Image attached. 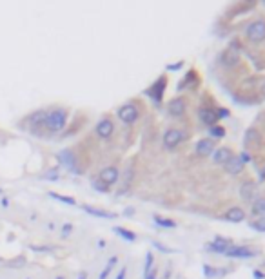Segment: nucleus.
I'll return each instance as SVG.
<instances>
[{"mask_svg":"<svg viewBox=\"0 0 265 279\" xmlns=\"http://www.w3.org/2000/svg\"><path fill=\"white\" fill-rule=\"evenodd\" d=\"M42 179H48V181H59L60 179V168L53 167V168H49V170H46V172L42 174Z\"/></svg>","mask_w":265,"mask_h":279,"instance_id":"obj_27","label":"nucleus"},{"mask_svg":"<svg viewBox=\"0 0 265 279\" xmlns=\"http://www.w3.org/2000/svg\"><path fill=\"white\" fill-rule=\"evenodd\" d=\"M225 167V170H227L229 174H233V176H236V174H240L242 170H244L245 164L242 162V160L238 158V156H233V158L229 160L227 164L223 165Z\"/></svg>","mask_w":265,"mask_h":279,"instance_id":"obj_20","label":"nucleus"},{"mask_svg":"<svg viewBox=\"0 0 265 279\" xmlns=\"http://www.w3.org/2000/svg\"><path fill=\"white\" fill-rule=\"evenodd\" d=\"M255 192H256L255 181H244L242 187H240V196H242V200H245V201L253 200V198H255Z\"/></svg>","mask_w":265,"mask_h":279,"instance_id":"obj_21","label":"nucleus"},{"mask_svg":"<svg viewBox=\"0 0 265 279\" xmlns=\"http://www.w3.org/2000/svg\"><path fill=\"white\" fill-rule=\"evenodd\" d=\"M253 276H255V279H265V274L264 272H260V270H255Z\"/></svg>","mask_w":265,"mask_h":279,"instance_id":"obj_40","label":"nucleus"},{"mask_svg":"<svg viewBox=\"0 0 265 279\" xmlns=\"http://www.w3.org/2000/svg\"><path fill=\"white\" fill-rule=\"evenodd\" d=\"M117 118L126 125H132L140 118V109L136 107V104L128 102V104H124L117 109Z\"/></svg>","mask_w":265,"mask_h":279,"instance_id":"obj_6","label":"nucleus"},{"mask_svg":"<svg viewBox=\"0 0 265 279\" xmlns=\"http://www.w3.org/2000/svg\"><path fill=\"white\" fill-rule=\"evenodd\" d=\"M165 87H167V76H165V74H162L160 78L154 80L153 84H151L147 89H145V96H149V98L153 100L154 106H160V104H162V100H164Z\"/></svg>","mask_w":265,"mask_h":279,"instance_id":"obj_5","label":"nucleus"},{"mask_svg":"<svg viewBox=\"0 0 265 279\" xmlns=\"http://www.w3.org/2000/svg\"><path fill=\"white\" fill-rule=\"evenodd\" d=\"M95 134L100 140H109L115 134V121L109 118V116H104L98 120V123L95 125Z\"/></svg>","mask_w":265,"mask_h":279,"instance_id":"obj_9","label":"nucleus"},{"mask_svg":"<svg viewBox=\"0 0 265 279\" xmlns=\"http://www.w3.org/2000/svg\"><path fill=\"white\" fill-rule=\"evenodd\" d=\"M238 158H240V160H242V162H244V164H247V162H251V154H249V153H247V151H244V153L240 154Z\"/></svg>","mask_w":265,"mask_h":279,"instance_id":"obj_37","label":"nucleus"},{"mask_svg":"<svg viewBox=\"0 0 265 279\" xmlns=\"http://www.w3.org/2000/svg\"><path fill=\"white\" fill-rule=\"evenodd\" d=\"M244 145H245V151H253V149H260L262 147V134L258 129L255 127H251L245 131V136H244Z\"/></svg>","mask_w":265,"mask_h":279,"instance_id":"obj_11","label":"nucleus"},{"mask_svg":"<svg viewBox=\"0 0 265 279\" xmlns=\"http://www.w3.org/2000/svg\"><path fill=\"white\" fill-rule=\"evenodd\" d=\"M216 114H218V120H223V118H229V116H231V111L225 109V107H218Z\"/></svg>","mask_w":265,"mask_h":279,"instance_id":"obj_34","label":"nucleus"},{"mask_svg":"<svg viewBox=\"0 0 265 279\" xmlns=\"http://www.w3.org/2000/svg\"><path fill=\"white\" fill-rule=\"evenodd\" d=\"M113 232H115V234H118L120 237H124V239H128V241H136V234H134L132 230L124 228V226H115V228H113Z\"/></svg>","mask_w":265,"mask_h":279,"instance_id":"obj_22","label":"nucleus"},{"mask_svg":"<svg viewBox=\"0 0 265 279\" xmlns=\"http://www.w3.org/2000/svg\"><path fill=\"white\" fill-rule=\"evenodd\" d=\"M156 274H158V272H156V269H154V270H151V272H147L143 279H156Z\"/></svg>","mask_w":265,"mask_h":279,"instance_id":"obj_39","label":"nucleus"},{"mask_svg":"<svg viewBox=\"0 0 265 279\" xmlns=\"http://www.w3.org/2000/svg\"><path fill=\"white\" fill-rule=\"evenodd\" d=\"M260 181H265V168L260 172Z\"/></svg>","mask_w":265,"mask_h":279,"instance_id":"obj_45","label":"nucleus"},{"mask_svg":"<svg viewBox=\"0 0 265 279\" xmlns=\"http://www.w3.org/2000/svg\"><path fill=\"white\" fill-rule=\"evenodd\" d=\"M73 230H74L73 223H62V225H60V236L62 237H69L73 234Z\"/></svg>","mask_w":265,"mask_h":279,"instance_id":"obj_31","label":"nucleus"},{"mask_svg":"<svg viewBox=\"0 0 265 279\" xmlns=\"http://www.w3.org/2000/svg\"><path fill=\"white\" fill-rule=\"evenodd\" d=\"M91 185H93V189H95L96 192H104V194H106V192H109V187H107L106 183H102V181H100L98 178H93Z\"/></svg>","mask_w":265,"mask_h":279,"instance_id":"obj_30","label":"nucleus"},{"mask_svg":"<svg viewBox=\"0 0 265 279\" xmlns=\"http://www.w3.org/2000/svg\"><path fill=\"white\" fill-rule=\"evenodd\" d=\"M195 153H197L200 158L211 156V154L214 153V140H211V138H201V140H198L197 145H195Z\"/></svg>","mask_w":265,"mask_h":279,"instance_id":"obj_13","label":"nucleus"},{"mask_svg":"<svg viewBox=\"0 0 265 279\" xmlns=\"http://www.w3.org/2000/svg\"><path fill=\"white\" fill-rule=\"evenodd\" d=\"M69 121V109L67 107H51V109H46V121H44V127H46V132L49 134H57V132H62L67 127Z\"/></svg>","mask_w":265,"mask_h":279,"instance_id":"obj_1","label":"nucleus"},{"mask_svg":"<svg viewBox=\"0 0 265 279\" xmlns=\"http://www.w3.org/2000/svg\"><path fill=\"white\" fill-rule=\"evenodd\" d=\"M240 51H242V46L236 40H233L227 48L223 49L222 55H220V63H222L223 67H236L240 63V58H242Z\"/></svg>","mask_w":265,"mask_h":279,"instance_id":"obj_3","label":"nucleus"},{"mask_svg":"<svg viewBox=\"0 0 265 279\" xmlns=\"http://www.w3.org/2000/svg\"><path fill=\"white\" fill-rule=\"evenodd\" d=\"M209 134H211V140H216V138L225 136V129L222 125H212L209 127Z\"/></svg>","mask_w":265,"mask_h":279,"instance_id":"obj_29","label":"nucleus"},{"mask_svg":"<svg viewBox=\"0 0 265 279\" xmlns=\"http://www.w3.org/2000/svg\"><path fill=\"white\" fill-rule=\"evenodd\" d=\"M184 140H186V134H184V131H180V129H167V131L164 132V136H162V143H164V147L167 149V151L176 149Z\"/></svg>","mask_w":265,"mask_h":279,"instance_id":"obj_8","label":"nucleus"},{"mask_svg":"<svg viewBox=\"0 0 265 279\" xmlns=\"http://www.w3.org/2000/svg\"><path fill=\"white\" fill-rule=\"evenodd\" d=\"M106 245L107 243L104 241V239H98V248H106Z\"/></svg>","mask_w":265,"mask_h":279,"instance_id":"obj_43","label":"nucleus"},{"mask_svg":"<svg viewBox=\"0 0 265 279\" xmlns=\"http://www.w3.org/2000/svg\"><path fill=\"white\" fill-rule=\"evenodd\" d=\"M126 274H128V269H126V267H122V270L118 272V276L115 279H126Z\"/></svg>","mask_w":265,"mask_h":279,"instance_id":"obj_38","label":"nucleus"},{"mask_svg":"<svg viewBox=\"0 0 265 279\" xmlns=\"http://www.w3.org/2000/svg\"><path fill=\"white\" fill-rule=\"evenodd\" d=\"M203 272H205V276L207 278H216V270L214 269H211V267H203Z\"/></svg>","mask_w":265,"mask_h":279,"instance_id":"obj_35","label":"nucleus"},{"mask_svg":"<svg viewBox=\"0 0 265 279\" xmlns=\"http://www.w3.org/2000/svg\"><path fill=\"white\" fill-rule=\"evenodd\" d=\"M96 178L100 179L102 183H106L109 189H111L113 185H117L118 181H120V170H118L117 165H107V167H104L98 172V176Z\"/></svg>","mask_w":265,"mask_h":279,"instance_id":"obj_10","label":"nucleus"},{"mask_svg":"<svg viewBox=\"0 0 265 279\" xmlns=\"http://www.w3.org/2000/svg\"><path fill=\"white\" fill-rule=\"evenodd\" d=\"M78 279H87V272H84V270H82V272L78 274Z\"/></svg>","mask_w":265,"mask_h":279,"instance_id":"obj_44","label":"nucleus"},{"mask_svg":"<svg viewBox=\"0 0 265 279\" xmlns=\"http://www.w3.org/2000/svg\"><path fill=\"white\" fill-rule=\"evenodd\" d=\"M154 223L158 226H164V228H175L176 222L169 220V218H162V216H154Z\"/></svg>","mask_w":265,"mask_h":279,"instance_id":"obj_28","label":"nucleus"},{"mask_svg":"<svg viewBox=\"0 0 265 279\" xmlns=\"http://www.w3.org/2000/svg\"><path fill=\"white\" fill-rule=\"evenodd\" d=\"M225 220L231 223H240L245 220V211L242 209V207H231L227 212H225Z\"/></svg>","mask_w":265,"mask_h":279,"instance_id":"obj_19","label":"nucleus"},{"mask_svg":"<svg viewBox=\"0 0 265 279\" xmlns=\"http://www.w3.org/2000/svg\"><path fill=\"white\" fill-rule=\"evenodd\" d=\"M153 245H154V247H156V248H158V250H162V252H165V254H167V252H173L171 248H167V247H165V245H162V243H158V241H154Z\"/></svg>","mask_w":265,"mask_h":279,"instance_id":"obj_36","label":"nucleus"},{"mask_svg":"<svg viewBox=\"0 0 265 279\" xmlns=\"http://www.w3.org/2000/svg\"><path fill=\"white\" fill-rule=\"evenodd\" d=\"M253 214L255 216H265V198H256V201H253Z\"/></svg>","mask_w":265,"mask_h":279,"instance_id":"obj_23","label":"nucleus"},{"mask_svg":"<svg viewBox=\"0 0 265 279\" xmlns=\"http://www.w3.org/2000/svg\"><path fill=\"white\" fill-rule=\"evenodd\" d=\"M0 205L4 207V209H7V207H9V200H7V198H2V200H0Z\"/></svg>","mask_w":265,"mask_h":279,"instance_id":"obj_41","label":"nucleus"},{"mask_svg":"<svg viewBox=\"0 0 265 279\" xmlns=\"http://www.w3.org/2000/svg\"><path fill=\"white\" fill-rule=\"evenodd\" d=\"M153 263H154L153 252H147V254H145V267H143V276L153 270Z\"/></svg>","mask_w":265,"mask_h":279,"instance_id":"obj_32","label":"nucleus"},{"mask_svg":"<svg viewBox=\"0 0 265 279\" xmlns=\"http://www.w3.org/2000/svg\"><path fill=\"white\" fill-rule=\"evenodd\" d=\"M57 279H66V278H62V276H59V278H57Z\"/></svg>","mask_w":265,"mask_h":279,"instance_id":"obj_48","label":"nucleus"},{"mask_svg":"<svg viewBox=\"0 0 265 279\" xmlns=\"http://www.w3.org/2000/svg\"><path fill=\"white\" fill-rule=\"evenodd\" d=\"M49 198H53V200L57 201H62V203H66V205H76V200L74 198H71V196H64V194H59V192H49Z\"/></svg>","mask_w":265,"mask_h":279,"instance_id":"obj_25","label":"nucleus"},{"mask_svg":"<svg viewBox=\"0 0 265 279\" xmlns=\"http://www.w3.org/2000/svg\"><path fill=\"white\" fill-rule=\"evenodd\" d=\"M256 250H253V248L249 247H238V245H231V247L227 248V252H225V256H229V258H255L256 256Z\"/></svg>","mask_w":265,"mask_h":279,"instance_id":"obj_15","label":"nucleus"},{"mask_svg":"<svg viewBox=\"0 0 265 279\" xmlns=\"http://www.w3.org/2000/svg\"><path fill=\"white\" fill-rule=\"evenodd\" d=\"M262 93H264V96H265V84L262 85Z\"/></svg>","mask_w":265,"mask_h":279,"instance_id":"obj_46","label":"nucleus"},{"mask_svg":"<svg viewBox=\"0 0 265 279\" xmlns=\"http://www.w3.org/2000/svg\"><path fill=\"white\" fill-rule=\"evenodd\" d=\"M82 211L87 212L89 216L104 218V220H115V218H117V214H115V212L102 211V209H96V207H91V205H82Z\"/></svg>","mask_w":265,"mask_h":279,"instance_id":"obj_18","label":"nucleus"},{"mask_svg":"<svg viewBox=\"0 0 265 279\" xmlns=\"http://www.w3.org/2000/svg\"><path fill=\"white\" fill-rule=\"evenodd\" d=\"M231 245H233V243H231V239H225V237H216V239H214L212 243H207L205 248H207V250H211V252L225 254Z\"/></svg>","mask_w":265,"mask_h":279,"instance_id":"obj_17","label":"nucleus"},{"mask_svg":"<svg viewBox=\"0 0 265 279\" xmlns=\"http://www.w3.org/2000/svg\"><path fill=\"white\" fill-rule=\"evenodd\" d=\"M0 194H4V189H0Z\"/></svg>","mask_w":265,"mask_h":279,"instance_id":"obj_47","label":"nucleus"},{"mask_svg":"<svg viewBox=\"0 0 265 279\" xmlns=\"http://www.w3.org/2000/svg\"><path fill=\"white\" fill-rule=\"evenodd\" d=\"M57 160H59L60 165H64L66 168H69V170H71V172H74V174H82V172H84V168L78 167V158H76L74 149H71V147L62 149L60 153H57Z\"/></svg>","mask_w":265,"mask_h":279,"instance_id":"obj_4","label":"nucleus"},{"mask_svg":"<svg viewBox=\"0 0 265 279\" xmlns=\"http://www.w3.org/2000/svg\"><path fill=\"white\" fill-rule=\"evenodd\" d=\"M118 263V258L117 256H113V258H109L107 259V265H106V269L102 270L100 272V276H98V279H107V276L111 274V270L115 269V265Z\"/></svg>","mask_w":265,"mask_h":279,"instance_id":"obj_26","label":"nucleus"},{"mask_svg":"<svg viewBox=\"0 0 265 279\" xmlns=\"http://www.w3.org/2000/svg\"><path fill=\"white\" fill-rule=\"evenodd\" d=\"M197 80H198L197 71H195V69H191V71H189V73L186 74V78H184V80L180 82V84H178V89L184 91L186 87H189V84H191V82H197Z\"/></svg>","mask_w":265,"mask_h":279,"instance_id":"obj_24","label":"nucleus"},{"mask_svg":"<svg viewBox=\"0 0 265 279\" xmlns=\"http://www.w3.org/2000/svg\"><path fill=\"white\" fill-rule=\"evenodd\" d=\"M180 67H182V62L175 63V65H167V69H169V71H176V69H180Z\"/></svg>","mask_w":265,"mask_h":279,"instance_id":"obj_42","label":"nucleus"},{"mask_svg":"<svg viewBox=\"0 0 265 279\" xmlns=\"http://www.w3.org/2000/svg\"><path fill=\"white\" fill-rule=\"evenodd\" d=\"M187 111V100L186 98H173V100L167 104V114L173 116V118H180Z\"/></svg>","mask_w":265,"mask_h":279,"instance_id":"obj_12","label":"nucleus"},{"mask_svg":"<svg viewBox=\"0 0 265 279\" xmlns=\"http://www.w3.org/2000/svg\"><path fill=\"white\" fill-rule=\"evenodd\" d=\"M26 121H27V131L31 132L33 136H38V138L48 136L46 127H44V121H46V109H37V111H33L31 114L26 118Z\"/></svg>","mask_w":265,"mask_h":279,"instance_id":"obj_2","label":"nucleus"},{"mask_svg":"<svg viewBox=\"0 0 265 279\" xmlns=\"http://www.w3.org/2000/svg\"><path fill=\"white\" fill-rule=\"evenodd\" d=\"M198 118H200L201 123L207 127L216 125V121H218L216 109H212V107H200V109H198Z\"/></svg>","mask_w":265,"mask_h":279,"instance_id":"obj_14","label":"nucleus"},{"mask_svg":"<svg viewBox=\"0 0 265 279\" xmlns=\"http://www.w3.org/2000/svg\"><path fill=\"white\" fill-rule=\"evenodd\" d=\"M233 156H234L233 149L218 147V149H214V153H212V162H214L216 165H225Z\"/></svg>","mask_w":265,"mask_h":279,"instance_id":"obj_16","label":"nucleus"},{"mask_svg":"<svg viewBox=\"0 0 265 279\" xmlns=\"http://www.w3.org/2000/svg\"><path fill=\"white\" fill-rule=\"evenodd\" d=\"M245 37L253 44H262L265 40V20L264 18H256L247 26L245 29Z\"/></svg>","mask_w":265,"mask_h":279,"instance_id":"obj_7","label":"nucleus"},{"mask_svg":"<svg viewBox=\"0 0 265 279\" xmlns=\"http://www.w3.org/2000/svg\"><path fill=\"white\" fill-rule=\"evenodd\" d=\"M253 228H256L258 232H265V216H260L253 223Z\"/></svg>","mask_w":265,"mask_h":279,"instance_id":"obj_33","label":"nucleus"}]
</instances>
